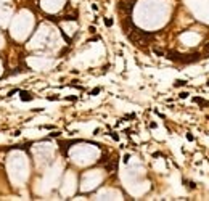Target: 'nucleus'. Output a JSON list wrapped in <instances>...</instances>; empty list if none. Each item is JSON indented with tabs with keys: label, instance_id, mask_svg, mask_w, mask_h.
<instances>
[{
	"label": "nucleus",
	"instance_id": "obj_13",
	"mask_svg": "<svg viewBox=\"0 0 209 201\" xmlns=\"http://www.w3.org/2000/svg\"><path fill=\"white\" fill-rule=\"evenodd\" d=\"M95 31H97V29L93 28V26H90V28H89V32H90V34H95Z\"/></svg>",
	"mask_w": 209,
	"mask_h": 201
},
{
	"label": "nucleus",
	"instance_id": "obj_14",
	"mask_svg": "<svg viewBox=\"0 0 209 201\" xmlns=\"http://www.w3.org/2000/svg\"><path fill=\"white\" fill-rule=\"evenodd\" d=\"M58 135H60V132H52L50 134V137H58Z\"/></svg>",
	"mask_w": 209,
	"mask_h": 201
},
{
	"label": "nucleus",
	"instance_id": "obj_4",
	"mask_svg": "<svg viewBox=\"0 0 209 201\" xmlns=\"http://www.w3.org/2000/svg\"><path fill=\"white\" fill-rule=\"evenodd\" d=\"M193 101H195V103H198L200 106H208V105H209L206 100H203V98H200V97H195V98H193Z\"/></svg>",
	"mask_w": 209,
	"mask_h": 201
},
{
	"label": "nucleus",
	"instance_id": "obj_17",
	"mask_svg": "<svg viewBox=\"0 0 209 201\" xmlns=\"http://www.w3.org/2000/svg\"><path fill=\"white\" fill-rule=\"evenodd\" d=\"M208 85H209V81H208Z\"/></svg>",
	"mask_w": 209,
	"mask_h": 201
},
{
	"label": "nucleus",
	"instance_id": "obj_3",
	"mask_svg": "<svg viewBox=\"0 0 209 201\" xmlns=\"http://www.w3.org/2000/svg\"><path fill=\"white\" fill-rule=\"evenodd\" d=\"M21 100L23 101H31L32 100V95L29 92H21Z\"/></svg>",
	"mask_w": 209,
	"mask_h": 201
},
{
	"label": "nucleus",
	"instance_id": "obj_1",
	"mask_svg": "<svg viewBox=\"0 0 209 201\" xmlns=\"http://www.w3.org/2000/svg\"><path fill=\"white\" fill-rule=\"evenodd\" d=\"M201 58L200 53H191V55H183L182 56V63H195Z\"/></svg>",
	"mask_w": 209,
	"mask_h": 201
},
{
	"label": "nucleus",
	"instance_id": "obj_11",
	"mask_svg": "<svg viewBox=\"0 0 209 201\" xmlns=\"http://www.w3.org/2000/svg\"><path fill=\"white\" fill-rule=\"evenodd\" d=\"M179 97H180V98H187V97H188V93H187V92H182Z\"/></svg>",
	"mask_w": 209,
	"mask_h": 201
},
{
	"label": "nucleus",
	"instance_id": "obj_6",
	"mask_svg": "<svg viewBox=\"0 0 209 201\" xmlns=\"http://www.w3.org/2000/svg\"><path fill=\"white\" fill-rule=\"evenodd\" d=\"M153 53L158 56H166V53H164L163 50H159V48H153Z\"/></svg>",
	"mask_w": 209,
	"mask_h": 201
},
{
	"label": "nucleus",
	"instance_id": "obj_5",
	"mask_svg": "<svg viewBox=\"0 0 209 201\" xmlns=\"http://www.w3.org/2000/svg\"><path fill=\"white\" fill-rule=\"evenodd\" d=\"M183 85H187V82L182 81V79H177V81L174 82V87H183Z\"/></svg>",
	"mask_w": 209,
	"mask_h": 201
},
{
	"label": "nucleus",
	"instance_id": "obj_2",
	"mask_svg": "<svg viewBox=\"0 0 209 201\" xmlns=\"http://www.w3.org/2000/svg\"><path fill=\"white\" fill-rule=\"evenodd\" d=\"M182 56L180 53H177V52H169L167 55H166V58H169L171 61H179V63H182Z\"/></svg>",
	"mask_w": 209,
	"mask_h": 201
},
{
	"label": "nucleus",
	"instance_id": "obj_8",
	"mask_svg": "<svg viewBox=\"0 0 209 201\" xmlns=\"http://www.w3.org/2000/svg\"><path fill=\"white\" fill-rule=\"evenodd\" d=\"M100 92H101V89H100V87H97V89H93V90L90 92V95H97V93H100Z\"/></svg>",
	"mask_w": 209,
	"mask_h": 201
},
{
	"label": "nucleus",
	"instance_id": "obj_10",
	"mask_svg": "<svg viewBox=\"0 0 209 201\" xmlns=\"http://www.w3.org/2000/svg\"><path fill=\"white\" fill-rule=\"evenodd\" d=\"M203 52H204L206 55H209V44H206V45H204V48H203Z\"/></svg>",
	"mask_w": 209,
	"mask_h": 201
},
{
	"label": "nucleus",
	"instance_id": "obj_9",
	"mask_svg": "<svg viewBox=\"0 0 209 201\" xmlns=\"http://www.w3.org/2000/svg\"><path fill=\"white\" fill-rule=\"evenodd\" d=\"M187 187H188V188H191V190H193V188H195V187H196V185H195V182H187Z\"/></svg>",
	"mask_w": 209,
	"mask_h": 201
},
{
	"label": "nucleus",
	"instance_id": "obj_16",
	"mask_svg": "<svg viewBox=\"0 0 209 201\" xmlns=\"http://www.w3.org/2000/svg\"><path fill=\"white\" fill-rule=\"evenodd\" d=\"M187 138H188V140L191 142V140H193V135H191V134H187Z\"/></svg>",
	"mask_w": 209,
	"mask_h": 201
},
{
	"label": "nucleus",
	"instance_id": "obj_7",
	"mask_svg": "<svg viewBox=\"0 0 209 201\" xmlns=\"http://www.w3.org/2000/svg\"><path fill=\"white\" fill-rule=\"evenodd\" d=\"M105 24H106L108 28H111V26H113V19H109V18H105Z\"/></svg>",
	"mask_w": 209,
	"mask_h": 201
},
{
	"label": "nucleus",
	"instance_id": "obj_15",
	"mask_svg": "<svg viewBox=\"0 0 209 201\" xmlns=\"http://www.w3.org/2000/svg\"><path fill=\"white\" fill-rule=\"evenodd\" d=\"M48 100H52V101H53V100H58V97H55V95H52V97H48Z\"/></svg>",
	"mask_w": 209,
	"mask_h": 201
},
{
	"label": "nucleus",
	"instance_id": "obj_12",
	"mask_svg": "<svg viewBox=\"0 0 209 201\" xmlns=\"http://www.w3.org/2000/svg\"><path fill=\"white\" fill-rule=\"evenodd\" d=\"M111 137H113V140H119V135H118V134H114V132L111 134Z\"/></svg>",
	"mask_w": 209,
	"mask_h": 201
}]
</instances>
